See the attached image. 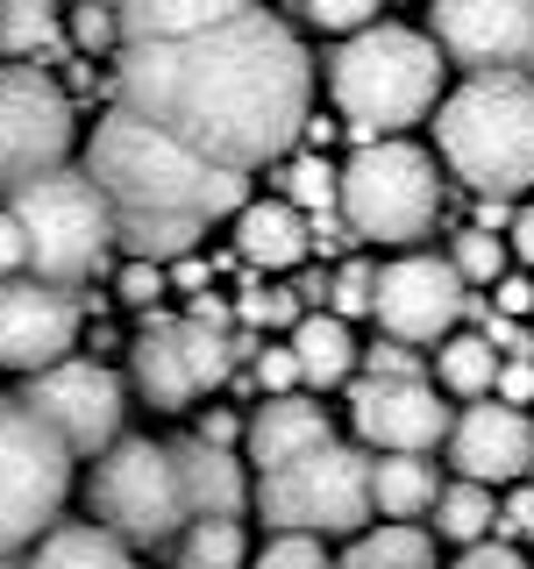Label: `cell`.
<instances>
[{"label": "cell", "instance_id": "1", "mask_svg": "<svg viewBox=\"0 0 534 569\" xmlns=\"http://www.w3.org/2000/svg\"><path fill=\"white\" fill-rule=\"evenodd\" d=\"M115 86V107L243 178L278 164L314 121V58L271 8H249L178 43H121Z\"/></svg>", "mask_w": 534, "mask_h": 569}, {"label": "cell", "instance_id": "2", "mask_svg": "<svg viewBox=\"0 0 534 569\" xmlns=\"http://www.w3.org/2000/svg\"><path fill=\"white\" fill-rule=\"evenodd\" d=\"M86 178L115 207V249L142 263H186L214 221L249 207V178L192 157L129 107H107L86 142Z\"/></svg>", "mask_w": 534, "mask_h": 569}, {"label": "cell", "instance_id": "3", "mask_svg": "<svg viewBox=\"0 0 534 569\" xmlns=\"http://www.w3.org/2000/svg\"><path fill=\"white\" fill-rule=\"evenodd\" d=\"M442 71L449 58L435 50L427 29H399V22H378L364 36H349L343 50L328 58V93L343 107V129L364 142H385V136H406L414 121H427L442 100Z\"/></svg>", "mask_w": 534, "mask_h": 569}, {"label": "cell", "instance_id": "4", "mask_svg": "<svg viewBox=\"0 0 534 569\" xmlns=\"http://www.w3.org/2000/svg\"><path fill=\"white\" fill-rule=\"evenodd\" d=\"M435 150L477 200L534 192V79H463L435 107Z\"/></svg>", "mask_w": 534, "mask_h": 569}, {"label": "cell", "instance_id": "5", "mask_svg": "<svg viewBox=\"0 0 534 569\" xmlns=\"http://www.w3.org/2000/svg\"><path fill=\"white\" fill-rule=\"evenodd\" d=\"M435 213H442V171L421 142L385 136V142H364L343 164V221L356 242L406 249L435 236Z\"/></svg>", "mask_w": 534, "mask_h": 569}, {"label": "cell", "instance_id": "6", "mask_svg": "<svg viewBox=\"0 0 534 569\" xmlns=\"http://www.w3.org/2000/svg\"><path fill=\"white\" fill-rule=\"evenodd\" d=\"M370 462L364 449H349V441H328V449L285 462V470H264L257 477V512L271 533H314V541H328V533H364V520L378 512V491H370Z\"/></svg>", "mask_w": 534, "mask_h": 569}, {"label": "cell", "instance_id": "7", "mask_svg": "<svg viewBox=\"0 0 534 569\" xmlns=\"http://www.w3.org/2000/svg\"><path fill=\"white\" fill-rule=\"evenodd\" d=\"M86 498H93V527H107L129 548H171L178 533L192 527L186 477H178V462H171V441L121 435L115 449L93 462Z\"/></svg>", "mask_w": 534, "mask_h": 569}, {"label": "cell", "instance_id": "8", "mask_svg": "<svg viewBox=\"0 0 534 569\" xmlns=\"http://www.w3.org/2000/svg\"><path fill=\"white\" fill-rule=\"evenodd\" d=\"M29 242V271L65 284L86 299V278L100 271V257L115 249V207L100 200V186L86 171H50L43 186H29L22 200H8Z\"/></svg>", "mask_w": 534, "mask_h": 569}, {"label": "cell", "instance_id": "9", "mask_svg": "<svg viewBox=\"0 0 534 569\" xmlns=\"http://www.w3.org/2000/svg\"><path fill=\"white\" fill-rule=\"evenodd\" d=\"M71 456L14 391H0V556H22L50 527H65V491H71Z\"/></svg>", "mask_w": 534, "mask_h": 569}, {"label": "cell", "instance_id": "10", "mask_svg": "<svg viewBox=\"0 0 534 569\" xmlns=\"http://www.w3.org/2000/svg\"><path fill=\"white\" fill-rule=\"evenodd\" d=\"M71 142H79V114L65 86L43 64H0V207L65 171Z\"/></svg>", "mask_w": 534, "mask_h": 569}, {"label": "cell", "instance_id": "11", "mask_svg": "<svg viewBox=\"0 0 534 569\" xmlns=\"http://www.w3.org/2000/svg\"><path fill=\"white\" fill-rule=\"evenodd\" d=\"M236 349L243 342H228V328H214V320L150 313V320H142V335L129 342V385L157 406V413H186L200 391L228 385Z\"/></svg>", "mask_w": 534, "mask_h": 569}, {"label": "cell", "instance_id": "12", "mask_svg": "<svg viewBox=\"0 0 534 569\" xmlns=\"http://www.w3.org/2000/svg\"><path fill=\"white\" fill-rule=\"evenodd\" d=\"M14 399H22L71 456H93V462L121 441V413H129V385L107 363H93V356H65V363L36 370V378H22Z\"/></svg>", "mask_w": 534, "mask_h": 569}, {"label": "cell", "instance_id": "13", "mask_svg": "<svg viewBox=\"0 0 534 569\" xmlns=\"http://www.w3.org/2000/svg\"><path fill=\"white\" fill-rule=\"evenodd\" d=\"M427 36L471 79H534V0H435Z\"/></svg>", "mask_w": 534, "mask_h": 569}, {"label": "cell", "instance_id": "14", "mask_svg": "<svg viewBox=\"0 0 534 569\" xmlns=\"http://www.w3.org/2000/svg\"><path fill=\"white\" fill-rule=\"evenodd\" d=\"M463 307H471V292H463V278H456L449 257H421V249H406V257H392L378 271V328H385V342L442 349L456 335Z\"/></svg>", "mask_w": 534, "mask_h": 569}, {"label": "cell", "instance_id": "15", "mask_svg": "<svg viewBox=\"0 0 534 569\" xmlns=\"http://www.w3.org/2000/svg\"><path fill=\"white\" fill-rule=\"evenodd\" d=\"M349 427L378 456H435V449H449L456 413L435 399L427 378H356L349 385Z\"/></svg>", "mask_w": 534, "mask_h": 569}, {"label": "cell", "instance_id": "16", "mask_svg": "<svg viewBox=\"0 0 534 569\" xmlns=\"http://www.w3.org/2000/svg\"><path fill=\"white\" fill-rule=\"evenodd\" d=\"M79 313H86L79 292H65V284L36 271L0 278V370L36 378V370L65 363L71 342H79Z\"/></svg>", "mask_w": 534, "mask_h": 569}, {"label": "cell", "instance_id": "17", "mask_svg": "<svg viewBox=\"0 0 534 569\" xmlns=\"http://www.w3.org/2000/svg\"><path fill=\"white\" fill-rule=\"evenodd\" d=\"M449 462L456 477L471 485H521L534 470V420L521 406H498V399H477L456 413V435H449Z\"/></svg>", "mask_w": 534, "mask_h": 569}, {"label": "cell", "instance_id": "18", "mask_svg": "<svg viewBox=\"0 0 534 569\" xmlns=\"http://www.w3.org/2000/svg\"><path fill=\"white\" fill-rule=\"evenodd\" d=\"M328 441H335V427H328L320 406H307V399H264L257 413H249L243 462H257V477H264V470H285V462L328 449Z\"/></svg>", "mask_w": 534, "mask_h": 569}, {"label": "cell", "instance_id": "19", "mask_svg": "<svg viewBox=\"0 0 534 569\" xmlns=\"http://www.w3.org/2000/svg\"><path fill=\"white\" fill-rule=\"evenodd\" d=\"M171 462L186 477V506L192 520H236L243 498H249V477H243V456L236 449H214L200 435H178L171 441Z\"/></svg>", "mask_w": 534, "mask_h": 569}, {"label": "cell", "instance_id": "20", "mask_svg": "<svg viewBox=\"0 0 534 569\" xmlns=\"http://www.w3.org/2000/svg\"><path fill=\"white\" fill-rule=\"evenodd\" d=\"M115 8H121V43H178V36L236 22L257 0H115Z\"/></svg>", "mask_w": 534, "mask_h": 569}, {"label": "cell", "instance_id": "21", "mask_svg": "<svg viewBox=\"0 0 534 569\" xmlns=\"http://www.w3.org/2000/svg\"><path fill=\"white\" fill-rule=\"evenodd\" d=\"M236 249H243V263H257V271H293V263L314 249V221L299 207H285V200H249L236 213Z\"/></svg>", "mask_w": 534, "mask_h": 569}, {"label": "cell", "instance_id": "22", "mask_svg": "<svg viewBox=\"0 0 534 569\" xmlns=\"http://www.w3.org/2000/svg\"><path fill=\"white\" fill-rule=\"evenodd\" d=\"M285 349L299 356V378H307L314 391L356 385V335H349V320H335V313H307L293 335H285Z\"/></svg>", "mask_w": 534, "mask_h": 569}, {"label": "cell", "instance_id": "23", "mask_svg": "<svg viewBox=\"0 0 534 569\" xmlns=\"http://www.w3.org/2000/svg\"><path fill=\"white\" fill-rule=\"evenodd\" d=\"M71 36H65V8L58 0H0V58L8 64H43L65 58Z\"/></svg>", "mask_w": 534, "mask_h": 569}, {"label": "cell", "instance_id": "24", "mask_svg": "<svg viewBox=\"0 0 534 569\" xmlns=\"http://www.w3.org/2000/svg\"><path fill=\"white\" fill-rule=\"evenodd\" d=\"M29 569H142L129 541H115L107 527H86V520H65L36 541V562Z\"/></svg>", "mask_w": 534, "mask_h": 569}, {"label": "cell", "instance_id": "25", "mask_svg": "<svg viewBox=\"0 0 534 569\" xmlns=\"http://www.w3.org/2000/svg\"><path fill=\"white\" fill-rule=\"evenodd\" d=\"M370 491H378V512L385 520H421V512L442 506V477L427 456H378V470H370Z\"/></svg>", "mask_w": 534, "mask_h": 569}, {"label": "cell", "instance_id": "26", "mask_svg": "<svg viewBox=\"0 0 534 569\" xmlns=\"http://www.w3.org/2000/svg\"><path fill=\"white\" fill-rule=\"evenodd\" d=\"M435 541H456V548L498 541V491L456 477V485L442 491V506H435Z\"/></svg>", "mask_w": 534, "mask_h": 569}, {"label": "cell", "instance_id": "27", "mask_svg": "<svg viewBox=\"0 0 534 569\" xmlns=\"http://www.w3.org/2000/svg\"><path fill=\"white\" fill-rule=\"evenodd\" d=\"M343 569H435V533L392 520V527H364L349 541Z\"/></svg>", "mask_w": 534, "mask_h": 569}, {"label": "cell", "instance_id": "28", "mask_svg": "<svg viewBox=\"0 0 534 569\" xmlns=\"http://www.w3.org/2000/svg\"><path fill=\"white\" fill-rule=\"evenodd\" d=\"M498 349L485 342V335H449V342L435 349V378L442 391H456V399H492L498 391Z\"/></svg>", "mask_w": 534, "mask_h": 569}, {"label": "cell", "instance_id": "29", "mask_svg": "<svg viewBox=\"0 0 534 569\" xmlns=\"http://www.w3.org/2000/svg\"><path fill=\"white\" fill-rule=\"evenodd\" d=\"M243 562H249L243 520H192L171 541V569H243Z\"/></svg>", "mask_w": 534, "mask_h": 569}, {"label": "cell", "instance_id": "30", "mask_svg": "<svg viewBox=\"0 0 534 569\" xmlns=\"http://www.w3.org/2000/svg\"><path fill=\"white\" fill-rule=\"evenodd\" d=\"M278 200L299 207V213H343V164H328V157H293V164L278 171Z\"/></svg>", "mask_w": 534, "mask_h": 569}, {"label": "cell", "instance_id": "31", "mask_svg": "<svg viewBox=\"0 0 534 569\" xmlns=\"http://www.w3.org/2000/svg\"><path fill=\"white\" fill-rule=\"evenodd\" d=\"M506 236H492V228H463L456 249H449V263H456V278L463 284H498L506 278Z\"/></svg>", "mask_w": 534, "mask_h": 569}, {"label": "cell", "instance_id": "32", "mask_svg": "<svg viewBox=\"0 0 534 569\" xmlns=\"http://www.w3.org/2000/svg\"><path fill=\"white\" fill-rule=\"evenodd\" d=\"M65 36H71V50H121V8L115 0H71Z\"/></svg>", "mask_w": 534, "mask_h": 569}, {"label": "cell", "instance_id": "33", "mask_svg": "<svg viewBox=\"0 0 534 569\" xmlns=\"http://www.w3.org/2000/svg\"><path fill=\"white\" fill-rule=\"evenodd\" d=\"M328 313L335 320H356V313H378V263L349 257L343 271H335V292H328Z\"/></svg>", "mask_w": 534, "mask_h": 569}, {"label": "cell", "instance_id": "34", "mask_svg": "<svg viewBox=\"0 0 534 569\" xmlns=\"http://www.w3.org/2000/svg\"><path fill=\"white\" fill-rule=\"evenodd\" d=\"M171 292V263H142V257H129L115 271V299L121 307H142V313H157V299Z\"/></svg>", "mask_w": 534, "mask_h": 569}, {"label": "cell", "instance_id": "35", "mask_svg": "<svg viewBox=\"0 0 534 569\" xmlns=\"http://www.w3.org/2000/svg\"><path fill=\"white\" fill-rule=\"evenodd\" d=\"M299 8H307L314 29H335V36L349 43V36L378 29V8H385V0H299Z\"/></svg>", "mask_w": 534, "mask_h": 569}, {"label": "cell", "instance_id": "36", "mask_svg": "<svg viewBox=\"0 0 534 569\" xmlns=\"http://www.w3.org/2000/svg\"><path fill=\"white\" fill-rule=\"evenodd\" d=\"M249 569H343V562H335L314 533H271V548H264Z\"/></svg>", "mask_w": 534, "mask_h": 569}, {"label": "cell", "instance_id": "37", "mask_svg": "<svg viewBox=\"0 0 534 569\" xmlns=\"http://www.w3.org/2000/svg\"><path fill=\"white\" fill-rule=\"evenodd\" d=\"M243 320H249V328H285V335H293L299 320H307V307H299L293 284H285V292H264V284H257V292H243Z\"/></svg>", "mask_w": 534, "mask_h": 569}, {"label": "cell", "instance_id": "38", "mask_svg": "<svg viewBox=\"0 0 534 569\" xmlns=\"http://www.w3.org/2000/svg\"><path fill=\"white\" fill-rule=\"evenodd\" d=\"M498 541H534V485H513L498 498Z\"/></svg>", "mask_w": 534, "mask_h": 569}, {"label": "cell", "instance_id": "39", "mask_svg": "<svg viewBox=\"0 0 534 569\" xmlns=\"http://www.w3.org/2000/svg\"><path fill=\"white\" fill-rule=\"evenodd\" d=\"M257 385L271 391V399H293V385H307V378H299V356L293 349H264L257 356Z\"/></svg>", "mask_w": 534, "mask_h": 569}, {"label": "cell", "instance_id": "40", "mask_svg": "<svg viewBox=\"0 0 534 569\" xmlns=\"http://www.w3.org/2000/svg\"><path fill=\"white\" fill-rule=\"evenodd\" d=\"M477 335H485L492 349H506L513 363H527V356H534V328H521V320H506V313H492V307H485V328H477Z\"/></svg>", "mask_w": 534, "mask_h": 569}, {"label": "cell", "instance_id": "41", "mask_svg": "<svg viewBox=\"0 0 534 569\" xmlns=\"http://www.w3.org/2000/svg\"><path fill=\"white\" fill-rule=\"evenodd\" d=\"M492 313H506V320L534 313V278H527V271H506V278L492 284Z\"/></svg>", "mask_w": 534, "mask_h": 569}, {"label": "cell", "instance_id": "42", "mask_svg": "<svg viewBox=\"0 0 534 569\" xmlns=\"http://www.w3.org/2000/svg\"><path fill=\"white\" fill-rule=\"evenodd\" d=\"M22 271H29L22 221H14V207H0V278H22Z\"/></svg>", "mask_w": 534, "mask_h": 569}, {"label": "cell", "instance_id": "43", "mask_svg": "<svg viewBox=\"0 0 534 569\" xmlns=\"http://www.w3.org/2000/svg\"><path fill=\"white\" fill-rule=\"evenodd\" d=\"M364 363H370V378H421V356L406 349V342H378Z\"/></svg>", "mask_w": 534, "mask_h": 569}, {"label": "cell", "instance_id": "44", "mask_svg": "<svg viewBox=\"0 0 534 569\" xmlns=\"http://www.w3.org/2000/svg\"><path fill=\"white\" fill-rule=\"evenodd\" d=\"M456 569H527V556L513 541H477V548H463Z\"/></svg>", "mask_w": 534, "mask_h": 569}, {"label": "cell", "instance_id": "45", "mask_svg": "<svg viewBox=\"0 0 534 569\" xmlns=\"http://www.w3.org/2000/svg\"><path fill=\"white\" fill-rule=\"evenodd\" d=\"M498 406H534V356L527 363H506L498 370V391H492Z\"/></svg>", "mask_w": 534, "mask_h": 569}, {"label": "cell", "instance_id": "46", "mask_svg": "<svg viewBox=\"0 0 534 569\" xmlns=\"http://www.w3.org/2000/svg\"><path fill=\"white\" fill-rule=\"evenodd\" d=\"M506 242H513V257H521L527 271H534V200H527L521 213H513V236H506Z\"/></svg>", "mask_w": 534, "mask_h": 569}, {"label": "cell", "instance_id": "47", "mask_svg": "<svg viewBox=\"0 0 534 569\" xmlns=\"http://www.w3.org/2000/svg\"><path fill=\"white\" fill-rule=\"evenodd\" d=\"M171 284H178V292H192V299H200V284H207V263H200V257L171 263Z\"/></svg>", "mask_w": 534, "mask_h": 569}, {"label": "cell", "instance_id": "48", "mask_svg": "<svg viewBox=\"0 0 534 569\" xmlns=\"http://www.w3.org/2000/svg\"><path fill=\"white\" fill-rule=\"evenodd\" d=\"M0 569H29V562H22V556H0Z\"/></svg>", "mask_w": 534, "mask_h": 569}, {"label": "cell", "instance_id": "49", "mask_svg": "<svg viewBox=\"0 0 534 569\" xmlns=\"http://www.w3.org/2000/svg\"><path fill=\"white\" fill-rule=\"evenodd\" d=\"M527 485H534V470H527Z\"/></svg>", "mask_w": 534, "mask_h": 569}]
</instances>
